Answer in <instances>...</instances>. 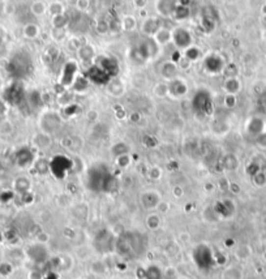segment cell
<instances>
[{
    "mask_svg": "<svg viewBox=\"0 0 266 279\" xmlns=\"http://www.w3.org/2000/svg\"><path fill=\"white\" fill-rule=\"evenodd\" d=\"M192 107L198 114H212L213 112V100H212L209 92L201 89V90H197V93H194L193 100H192Z\"/></svg>",
    "mask_w": 266,
    "mask_h": 279,
    "instance_id": "6da1fadb",
    "label": "cell"
},
{
    "mask_svg": "<svg viewBox=\"0 0 266 279\" xmlns=\"http://www.w3.org/2000/svg\"><path fill=\"white\" fill-rule=\"evenodd\" d=\"M226 65H227V63L224 60V57L221 54H215V52L204 57V63H202L204 71L208 75H212V76L223 73Z\"/></svg>",
    "mask_w": 266,
    "mask_h": 279,
    "instance_id": "7a4b0ae2",
    "label": "cell"
},
{
    "mask_svg": "<svg viewBox=\"0 0 266 279\" xmlns=\"http://www.w3.org/2000/svg\"><path fill=\"white\" fill-rule=\"evenodd\" d=\"M25 100V90L20 81H15L4 90V101L11 106H19Z\"/></svg>",
    "mask_w": 266,
    "mask_h": 279,
    "instance_id": "3957f363",
    "label": "cell"
},
{
    "mask_svg": "<svg viewBox=\"0 0 266 279\" xmlns=\"http://www.w3.org/2000/svg\"><path fill=\"white\" fill-rule=\"evenodd\" d=\"M77 73H79V64L75 60L67 61L63 68H61L60 78H59V84L64 89H68L69 86H72L73 82L76 81Z\"/></svg>",
    "mask_w": 266,
    "mask_h": 279,
    "instance_id": "277c9868",
    "label": "cell"
},
{
    "mask_svg": "<svg viewBox=\"0 0 266 279\" xmlns=\"http://www.w3.org/2000/svg\"><path fill=\"white\" fill-rule=\"evenodd\" d=\"M172 43L175 45L178 50H186L193 43V38L186 29L184 27H176L172 30Z\"/></svg>",
    "mask_w": 266,
    "mask_h": 279,
    "instance_id": "5b68a950",
    "label": "cell"
},
{
    "mask_svg": "<svg viewBox=\"0 0 266 279\" xmlns=\"http://www.w3.org/2000/svg\"><path fill=\"white\" fill-rule=\"evenodd\" d=\"M188 93V84L183 78H174V80L170 81L168 84V96L172 97L174 100H179V98H183L184 96H186Z\"/></svg>",
    "mask_w": 266,
    "mask_h": 279,
    "instance_id": "8992f818",
    "label": "cell"
},
{
    "mask_svg": "<svg viewBox=\"0 0 266 279\" xmlns=\"http://www.w3.org/2000/svg\"><path fill=\"white\" fill-rule=\"evenodd\" d=\"M98 68H101L103 72H106L110 77L115 76L118 73V63L115 60L114 57L110 56H98L94 63Z\"/></svg>",
    "mask_w": 266,
    "mask_h": 279,
    "instance_id": "52a82bcc",
    "label": "cell"
},
{
    "mask_svg": "<svg viewBox=\"0 0 266 279\" xmlns=\"http://www.w3.org/2000/svg\"><path fill=\"white\" fill-rule=\"evenodd\" d=\"M158 45L154 41L153 37H149L146 41L141 43L140 47H138V54L142 59H149V57L156 56L157 52H158Z\"/></svg>",
    "mask_w": 266,
    "mask_h": 279,
    "instance_id": "ba28073f",
    "label": "cell"
},
{
    "mask_svg": "<svg viewBox=\"0 0 266 279\" xmlns=\"http://www.w3.org/2000/svg\"><path fill=\"white\" fill-rule=\"evenodd\" d=\"M160 29V20L157 17H146L144 20V23L141 25V30L145 35L148 37H154L156 33Z\"/></svg>",
    "mask_w": 266,
    "mask_h": 279,
    "instance_id": "9c48e42d",
    "label": "cell"
},
{
    "mask_svg": "<svg viewBox=\"0 0 266 279\" xmlns=\"http://www.w3.org/2000/svg\"><path fill=\"white\" fill-rule=\"evenodd\" d=\"M141 203L146 209H154L160 206V197L156 191H146L141 196Z\"/></svg>",
    "mask_w": 266,
    "mask_h": 279,
    "instance_id": "30bf717a",
    "label": "cell"
},
{
    "mask_svg": "<svg viewBox=\"0 0 266 279\" xmlns=\"http://www.w3.org/2000/svg\"><path fill=\"white\" fill-rule=\"evenodd\" d=\"M178 7V0H158L157 1V11L164 17L172 16Z\"/></svg>",
    "mask_w": 266,
    "mask_h": 279,
    "instance_id": "8fae6325",
    "label": "cell"
},
{
    "mask_svg": "<svg viewBox=\"0 0 266 279\" xmlns=\"http://www.w3.org/2000/svg\"><path fill=\"white\" fill-rule=\"evenodd\" d=\"M160 76L163 77L164 80L171 81L178 77V65H176L175 63L171 60L164 61L163 64L160 65Z\"/></svg>",
    "mask_w": 266,
    "mask_h": 279,
    "instance_id": "7c38bea8",
    "label": "cell"
},
{
    "mask_svg": "<svg viewBox=\"0 0 266 279\" xmlns=\"http://www.w3.org/2000/svg\"><path fill=\"white\" fill-rule=\"evenodd\" d=\"M223 89L227 94L236 96V94L240 92V89H241V82H240V80L238 78V76L226 77L223 81Z\"/></svg>",
    "mask_w": 266,
    "mask_h": 279,
    "instance_id": "4fadbf2b",
    "label": "cell"
},
{
    "mask_svg": "<svg viewBox=\"0 0 266 279\" xmlns=\"http://www.w3.org/2000/svg\"><path fill=\"white\" fill-rule=\"evenodd\" d=\"M153 38H154L158 46H164V45H168L170 42H172V31L166 29V27H160Z\"/></svg>",
    "mask_w": 266,
    "mask_h": 279,
    "instance_id": "5bb4252c",
    "label": "cell"
},
{
    "mask_svg": "<svg viewBox=\"0 0 266 279\" xmlns=\"http://www.w3.org/2000/svg\"><path fill=\"white\" fill-rule=\"evenodd\" d=\"M264 128H265V124H264L263 119L260 118H252L249 119V122L247 124V130L253 136H259L260 133H263Z\"/></svg>",
    "mask_w": 266,
    "mask_h": 279,
    "instance_id": "9a60e30c",
    "label": "cell"
},
{
    "mask_svg": "<svg viewBox=\"0 0 266 279\" xmlns=\"http://www.w3.org/2000/svg\"><path fill=\"white\" fill-rule=\"evenodd\" d=\"M183 56L186 57V59H188V60L190 61V63H194V61H197L201 59L202 54H201V50L198 49L197 46H189L188 49H186V50L183 51Z\"/></svg>",
    "mask_w": 266,
    "mask_h": 279,
    "instance_id": "2e32d148",
    "label": "cell"
},
{
    "mask_svg": "<svg viewBox=\"0 0 266 279\" xmlns=\"http://www.w3.org/2000/svg\"><path fill=\"white\" fill-rule=\"evenodd\" d=\"M79 57H80L82 61H90L93 57L95 56L94 49L90 46V45H84V46L79 47Z\"/></svg>",
    "mask_w": 266,
    "mask_h": 279,
    "instance_id": "e0dca14e",
    "label": "cell"
},
{
    "mask_svg": "<svg viewBox=\"0 0 266 279\" xmlns=\"http://www.w3.org/2000/svg\"><path fill=\"white\" fill-rule=\"evenodd\" d=\"M222 279H243V272L238 266H228L222 273Z\"/></svg>",
    "mask_w": 266,
    "mask_h": 279,
    "instance_id": "ac0fdd59",
    "label": "cell"
},
{
    "mask_svg": "<svg viewBox=\"0 0 266 279\" xmlns=\"http://www.w3.org/2000/svg\"><path fill=\"white\" fill-rule=\"evenodd\" d=\"M31 162V153L29 152V149H21L17 153V163H19L21 167H25V166L30 165Z\"/></svg>",
    "mask_w": 266,
    "mask_h": 279,
    "instance_id": "d6986e66",
    "label": "cell"
},
{
    "mask_svg": "<svg viewBox=\"0 0 266 279\" xmlns=\"http://www.w3.org/2000/svg\"><path fill=\"white\" fill-rule=\"evenodd\" d=\"M29 188H30V181L27 178H19V179L15 180V189L19 193H27L29 192Z\"/></svg>",
    "mask_w": 266,
    "mask_h": 279,
    "instance_id": "ffe728a7",
    "label": "cell"
},
{
    "mask_svg": "<svg viewBox=\"0 0 266 279\" xmlns=\"http://www.w3.org/2000/svg\"><path fill=\"white\" fill-rule=\"evenodd\" d=\"M189 8L186 7V5H180V4H178V7L175 8V12H174V19L176 20V21H183V20H186L189 17Z\"/></svg>",
    "mask_w": 266,
    "mask_h": 279,
    "instance_id": "44dd1931",
    "label": "cell"
},
{
    "mask_svg": "<svg viewBox=\"0 0 266 279\" xmlns=\"http://www.w3.org/2000/svg\"><path fill=\"white\" fill-rule=\"evenodd\" d=\"M24 34L29 39H35L39 35V27L35 24H27V26L24 27Z\"/></svg>",
    "mask_w": 266,
    "mask_h": 279,
    "instance_id": "7402d4cb",
    "label": "cell"
},
{
    "mask_svg": "<svg viewBox=\"0 0 266 279\" xmlns=\"http://www.w3.org/2000/svg\"><path fill=\"white\" fill-rule=\"evenodd\" d=\"M120 25H122L123 30H134V27H136V19L133 16H126V17H123Z\"/></svg>",
    "mask_w": 266,
    "mask_h": 279,
    "instance_id": "603a6c76",
    "label": "cell"
},
{
    "mask_svg": "<svg viewBox=\"0 0 266 279\" xmlns=\"http://www.w3.org/2000/svg\"><path fill=\"white\" fill-rule=\"evenodd\" d=\"M53 24L55 29H63V27L68 24V17L63 13V15H59V16H55L53 19Z\"/></svg>",
    "mask_w": 266,
    "mask_h": 279,
    "instance_id": "cb8c5ba5",
    "label": "cell"
},
{
    "mask_svg": "<svg viewBox=\"0 0 266 279\" xmlns=\"http://www.w3.org/2000/svg\"><path fill=\"white\" fill-rule=\"evenodd\" d=\"M154 94H156L158 98H163V97L168 96V85L164 84V82L157 84L156 88H154Z\"/></svg>",
    "mask_w": 266,
    "mask_h": 279,
    "instance_id": "d4e9b609",
    "label": "cell"
},
{
    "mask_svg": "<svg viewBox=\"0 0 266 279\" xmlns=\"http://www.w3.org/2000/svg\"><path fill=\"white\" fill-rule=\"evenodd\" d=\"M253 181L257 187H264L266 184V174L264 171L256 172L253 175Z\"/></svg>",
    "mask_w": 266,
    "mask_h": 279,
    "instance_id": "484cf974",
    "label": "cell"
},
{
    "mask_svg": "<svg viewBox=\"0 0 266 279\" xmlns=\"http://www.w3.org/2000/svg\"><path fill=\"white\" fill-rule=\"evenodd\" d=\"M46 9H47V8H46V5L42 3V1H35V3L31 5V12L37 16L43 15L46 12Z\"/></svg>",
    "mask_w": 266,
    "mask_h": 279,
    "instance_id": "4316f807",
    "label": "cell"
},
{
    "mask_svg": "<svg viewBox=\"0 0 266 279\" xmlns=\"http://www.w3.org/2000/svg\"><path fill=\"white\" fill-rule=\"evenodd\" d=\"M146 222H148V226L150 227V228L157 229L160 225V219L157 214H152V215H149L148 221H146Z\"/></svg>",
    "mask_w": 266,
    "mask_h": 279,
    "instance_id": "83f0119b",
    "label": "cell"
},
{
    "mask_svg": "<svg viewBox=\"0 0 266 279\" xmlns=\"http://www.w3.org/2000/svg\"><path fill=\"white\" fill-rule=\"evenodd\" d=\"M50 13L53 15V17L59 15H63V7L60 3H53L50 5Z\"/></svg>",
    "mask_w": 266,
    "mask_h": 279,
    "instance_id": "f1b7e54d",
    "label": "cell"
},
{
    "mask_svg": "<svg viewBox=\"0 0 266 279\" xmlns=\"http://www.w3.org/2000/svg\"><path fill=\"white\" fill-rule=\"evenodd\" d=\"M236 104V96H232V94H227L224 97V106L227 108H234Z\"/></svg>",
    "mask_w": 266,
    "mask_h": 279,
    "instance_id": "f546056e",
    "label": "cell"
},
{
    "mask_svg": "<svg viewBox=\"0 0 266 279\" xmlns=\"http://www.w3.org/2000/svg\"><path fill=\"white\" fill-rule=\"evenodd\" d=\"M256 142L257 145H260L261 148H266V132L264 130L263 133H260L257 137H256Z\"/></svg>",
    "mask_w": 266,
    "mask_h": 279,
    "instance_id": "4dcf8cb0",
    "label": "cell"
},
{
    "mask_svg": "<svg viewBox=\"0 0 266 279\" xmlns=\"http://www.w3.org/2000/svg\"><path fill=\"white\" fill-rule=\"evenodd\" d=\"M118 163L122 167H126L127 165H130V158H128V155L127 154H123V155H119L118 157Z\"/></svg>",
    "mask_w": 266,
    "mask_h": 279,
    "instance_id": "1f68e13d",
    "label": "cell"
},
{
    "mask_svg": "<svg viewBox=\"0 0 266 279\" xmlns=\"http://www.w3.org/2000/svg\"><path fill=\"white\" fill-rule=\"evenodd\" d=\"M9 266H11V265L8 264V262H4V264L0 265V274L4 277L9 276L12 273V270H7V268H9Z\"/></svg>",
    "mask_w": 266,
    "mask_h": 279,
    "instance_id": "d6a6232c",
    "label": "cell"
},
{
    "mask_svg": "<svg viewBox=\"0 0 266 279\" xmlns=\"http://www.w3.org/2000/svg\"><path fill=\"white\" fill-rule=\"evenodd\" d=\"M76 5L80 11H85L89 7V0H77Z\"/></svg>",
    "mask_w": 266,
    "mask_h": 279,
    "instance_id": "836d02e7",
    "label": "cell"
},
{
    "mask_svg": "<svg viewBox=\"0 0 266 279\" xmlns=\"http://www.w3.org/2000/svg\"><path fill=\"white\" fill-rule=\"evenodd\" d=\"M88 119L89 120H93V122L97 120V119H98V112L95 111V110H90V111L88 112Z\"/></svg>",
    "mask_w": 266,
    "mask_h": 279,
    "instance_id": "e575fe53",
    "label": "cell"
},
{
    "mask_svg": "<svg viewBox=\"0 0 266 279\" xmlns=\"http://www.w3.org/2000/svg\"><path fill=\"white\" fill-rule=\"evenodd\" d=\"M134 4H136V7L142 8V7H145V4H146V0H134Z\"/></svg>",
    "mask_w": 266,
    "mask_h": 279,
    "instance_id": "d590c367",
    "label": "cell"
},
{
    "mask_svg": "<svg viewBox=\"0 0 266 279\" xmlns=\"http://www.w3.org/2000/svg\"><path fill=\"white\" fill-rule=\"evenodd\" d=\"M178 279H189V278H186V277H182V278H178Z\"/></svg>",
    "mask_w": 266,
    "mask_h": 279,
    "instance_id": "8d00e7d4",
    "label": "cell"
},
{
    "mask_svg": "<svg viewBox=\"0 0 266 279\" xmlns=\"http://www.w3.org/2000/svg\"><path fill=\"white\" fill-rule=\"evenodd\" d=\"M0 88H1V78H0Z\"/></svg>",
    "mask_w": 266,
    "mask_h": 279,
    "instance_id": "74e56055",
    "label": "cell"
}]
</instances>
